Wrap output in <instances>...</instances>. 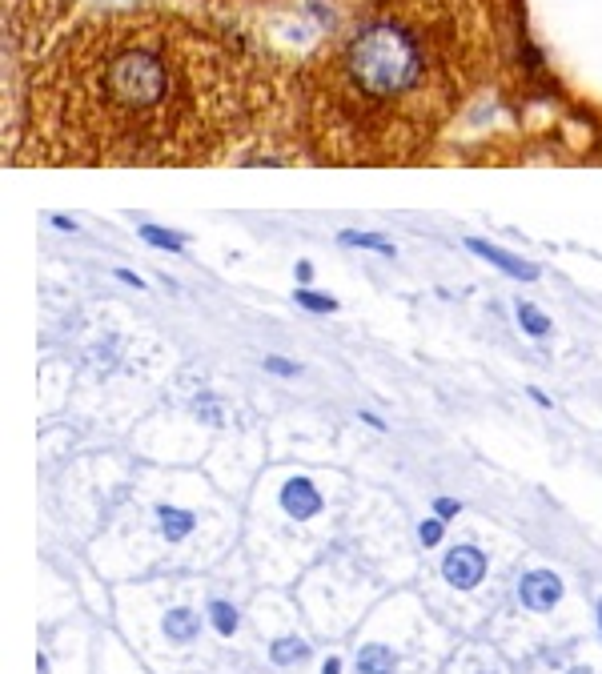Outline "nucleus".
Here are the masks:
<instances>
[{
    "mask_svg": "<svg viewBox=\"0 0 602 674\" xmlns=\"http://www.w3.org/2000/svg\"><path fill=\"white\" fill-rule=\"evenodd\" d=\"M269 77L229 37L173 13H101L37 65L21 165L169 169L213 165L249 141Z\"/></svg>",
    "mask_w": 602,
    "mask_h": 674,
    "instance_id": "obj_1",
    "label": "nucleus"
},
{
    "mask_svg": "<svg viewBox=\"0 0 602 674\" xmlns=\"http://www.w3.org/2000/svg\"><path fill=\"white\" fill-rule=\"evenodd\" d=\"M490 61L478 0H378L301 81L310 149L330 165L414 161Z\"/></svg>",
    "mask_w": 602,
    "mask_h": 674,
    "instance_id": "obj_2",
    "label": "nucleus"
},
{
    "mask_svg": "<svg viewBox=\"0 0 602 674\" xmlns=\"http://www.w3.org/2000/svg\"><path fill=\"white\" fill-rule=\"evenodd\" d=\"M486 570H490V558H486L478 546H470V542L450 546L446 558H442V578H446L454 590H474V586H482Z\"/></svg>",
    "mask_w": 602,
    "mask_h": 674,
    "instance_id": "obj_3",
    "label": "nucleus"
},
{
    "mask_svg": "<svg viewBox=\"0 0 602 674\" xmlns=\"http://www.w3.org/2000/svg\"><path fill=\"white\" fill-rule=\"evenodd\" d=\"M562 578L554 574V570H526L522 578H518V602L526 606V610H534V614H546V610H554L558 602H562Z\"/></svg>",
    "mask_w": 602,
    "mask_h": 674,
    "instance_id": "obj_4",
    "label": "nucleus"
},
{
    "mask_svg": "<svg viewBox=\"0 0 602 674\" xmlns=\"http://www.w3.org/2000/svg\"><path fill=\"white\" fill-rule=\"evenodd\" d=\"M322 506H326V498H322V490H318L310 478H289V482L281 486V510H285L293 522L318 518Z\"/></svg>",
    "mask_w": 602,
    "mask_h": 674,
    "instance_id": "obj_5",
    "label": "nucleus"
},
{
    "mask_svg": "<svg viewBox=\"0 0 602 674\" xmlns=\"http://www.w3.org/2000/svg\"><path fill=\"white\" fill-rule=\"evenodd\" d=\"M466 249H470L474 257L498 265L506 277H518V281H538V277H542L538 265H530V261H522L518 253H510V249H502V245H490V241H482V237H466Z\"/></svg>",
    "mask_w": 602,
    "mask_h": 674,
    "instance_id": "obj_6",
    "label": "nucleus"
},
{
    "mask_svg": "<svg viewBox=\"0 0 602 674\" xmlns=\"http://www.w3.org/2000/svg\"><path fill=\"white\" fill-rule=\"evenodd\" d=\"M165 634H169V642H177V646L197 642V634H201V614L189 610V606H173V610L165 614Z\"/></svg>",
    "mask_w": 602,
    "mask_h": 674,
    "instance_id": "obj_7",
    "label": "nucleus"
},
{
    "mask_svg": "<svg viewBox=\"0 0 602 674\" xmlns=\"http://www.w3.org/2000/svg\"><path fill=\"white\" fill-rule=\"evenodd\" d=\"M157 522H161V534L169 542H185L197 530V514L181 510V506H157Z\"/></svg>",
    "mask_w": 602,
    "mask_h": 674,
    "instance_id": "obj_8",
    "label": "nucleus"
},
{
    "mask_svg": "<svg viewBox=\"0 0 602 674\" xmlns=\"http://www.w3.org/2000/svg\"><path fill=\"white\" fill-rule=\"evenodd\" d=\"M398 670V654L386 642H370L358 650V674H394Z\"/></svg>",
    "mask_w": 602,
    "mask_h": 674,
    "instance_id": "obj_9",
    "label": "nucleus"
},
{
    "mask_svg": "<svg viewBox=\"0 0 602 674\" xmlns=\"http://www.w3.org/2000/svg\"><path fill=\"white\" fill-rule=\"evenodd\" d=\"M306 658H310V642L297 638V634H285V638L269 642V662L273 666H293V662H306Z\"/></svg>",
    "mask_w": 602,
    "mask_h": 674,
    "instance_id": "obj_10",
    "label": "nucleus"
},
{
    "mask_svg": "<svg viewBox=\"0 0 602 674\" xmlns=\"http://www.w3.org/2000/svg\"><path fill=\"white\" fill-rule=\"evenodd\" d=\"M209 622H213V630H217L221 638H233V634H237V626H241V614H237V606H233V602L213 598V602H209Z\"/></svg>",
    "mask_w": 602,
    "mask_h": 674,
    "instance_id": "obj_11",
    "label": "nucleus"
},
{
    "mask_svg": "<svg viewBox=\"0 0 602 674\" xmlns=\"http://www.w3.org/2000/svg\"><path fill=\"white\" fill-rule=\"evenodd\" d=\"M137 233H141V241L153 245V249H169V253H181V249H185V233H173V229H161V225H141Z\"/></svg>",
    "mask_w": 602,
    "mask_h": 674,
    "instance_id": "obj_12",
    "label": "nucleus"
},
{
    "mask_svg": "<svg viewBox=\"0 0 602 674\" xmlns=\"http://www.w3.org/2000/svg\"><path fill=\"white\" fill-rule=\"evenodd\" d=\"M338 241H342V245H358V249H374V253H382V257H394V253H398L394 241H386V237H378V233L346 229V233H338Z\"/></svg>",
    "mask_w": 602,
    "mask_h": 674,
    "instance_id": "obj_13",
    "label": "nucleus"
},
{
    "mask_svg": "<svg viewBox=\"0 0 602 674\" xmlns=\"http://www.w3.org/2000/svg\"><path fill=\"white\" fill-rule=\"evenodd\" d=\"M293 301H297L301 309H310V313H334V309H338V297L318 293V289H310V285H297Z\"/></svg>",
    "mask_w": 602,
    "mask_h": 674,
    "instance_id": "obj_14",
    "label": "nucleus"
},
{
    "mask_svg": "<svg viewBox=\"0 0 602 674\" xmlns=\"http://www.w3.org/2000/svg\"><path fill=\"white\" fill-rule=\"evenodd\" d=\"M518 325H522L530 337H546V333H550V317H546L538 305H530V301L518 305Z\"/></svg>",
    "mask_w": 602,
    "mask_h": 674,
    "instance_id": "obj_15",
    "label": "nucleus"
},
{
    "mask_svg": "<svg viewBox=\"0 0 602 674\" xmlns=\"http://www.w3.org/2000/svg\"><path fill=\"white\" fill-rule=\"evenodd\" d=\"M442 534H446V522H442L438 514H434V518H426V522L418 526V542H422L426 550H430V546H438V542H442Z\"/></svg>",
    "mask_w": 602,
    "mask_h": 674,
    "instance_id": "obj_16",
    "label": "nucleus"
},
{
    "mask_svg": "<svg viewBox=\"0 0 602 674\" xmlns=\"http://www.w3.org/2000/svg\"><path fill=\"white\" fill-rule=\"evenodd\" d=\"M434 514H438L442 522H450V518L462 514V502H458V498H438V502H434Z\"/></svg>",
    "mask_w": 602,
    "mask_h": 674,
    "instance_id": "obj_17",
    "label": "nucleus"
},
{
    "mask_svg": "<svg viewBox=\"0 0 602 674\" xmlns=\"http://www.w3.org/2000/svg\"><path fill=\"white\" fill-rule=\"evenodd\" d=\"M265 370H269V374H277V378H297V366H293V362H285V358H265Z\"/></svg>",
    "mask_w": 602,
    "mask_h": 674,
    "instance_id": "obj_18",
    "label": "nucleus"
},
{
    "mask_svg": "<svg viewBox=\"0 0 602 674\" xmlns=\"http://www.w3.org/2000/svg\"><path fill=\"white\" fill-rule=\"evenodd\" d=\"M113 277H117V281H125V285H133V289H145V281H141L137 273H129V269H113Z\"/></svg>",
    "mask_w": 602,
    "mask_h": 674,
    "instance_id": "obj_19",
    "label": "nucleus"
},
{
    "mask_svg": "<svg viewBox=\"0 0 602 674\" xmlns=\"http://www.w3.org/2000/svg\"><path fill=\"white\" fill-rule=\"evenodd\" d=\"M314 277V265L310 261H297V285H306Z\"/></svg>",
    "mask_w": 602,
    "mask_h": 674,
    "instance_id": "obj_20",
    "label": "nucleus"
},
{
    "mask_svg": "<svg viewBox=\"0 0 602 674\" xmlns=\"http://www.w3.org/2000/svg\"><path fill=\"white\" fill-rule=\"evenodd\" d=\"M322 674H342V658H338V654L326 658V662H322Z\"/></svg>",
    "mask_w": 602,
    "mask_h": 674,
    "instance_id": "obj_21",
    "label": "nucleus"
},
{
    "mask_svg": "<svg viewBox=\"0 0 602 674\" xmlns=\"http://www.w3.org/2000/svg\"><path fill=\"white\" fill-rule=\"evenodd\" d=\"M53 225H57V229H69V233H77V221H69V217H61V213H53Z\"/></svg>",
    "mask_w": 602,
    "mask_h": 674,
    "instance_id": "obj_22",
    "label": "nucleus"
},
{
    "mask_svg": "<svg viewBox=\"0 0 602 674\" xmlns=\"http://www.w3.org/2000/svg\"><path fill=\"white\" fill-rule=\"evenodd\" d=\"M526 394H530V398H534V402H538V406H550V398H546V394H542V390H538V386H530V390H526Z\"/></svg>",
    "mask_w": 602,
    "mask_h": 674,
    "instance_id": "obj_23",
    "label": "nucleus"
},
{
    "mask_svg": "<svg viewBox=\"0 0 602 674\" xmlns=\"http://www.w3.org/2000/svg\"><path fill=\"white\" fill-rule=\"evenodd\" d=\"M362 422H366V426H374V430H386V422H382L378 414H362Z\"/></svg>",
    "mask_w": 602,
    "mask_h": 674,
    "instance_id": "obj_24",
    "label": "nucleus"
},
{
    "mask_svg": "<svg viewBox=\"0 0 602 674\" xmlns=\"http://www.w3.org/2000/svg\"><path fill=\"white\" fill-rule=\"evenodd\" d=\"M566 674H590V666H570Z\"/></svg>",
    "mask_w": 602,
    "mask_h": 674,
    "instance_id": "obj_25",
    "label": "nucleus"
},
{
    "mask_svg": "<svg viewBox=\"0 0 602 674\" xmlns=\"http://www.w3.org/2000/svg\"><path fill=\"white\" fill-rule=\"evenodd\" d=\"M598 630H602V598H598Z\"/></svg>",
    "mask_w": 602,
    "mask_h": 674,
    "instance_id": "obj_26",
    "label": "nucleus"
},
{
    "mask_svg": "<svg viewBox=\"0 0 602 674\" xmlns=\"http://www.w3.org/2000/svg\"><path fill=\"white\" fill-rule=\"evenodd\" d=\"M478 674H494V670H478Z\"/></svg>",
    "mask_w": 602,
    "mask_h": 674,
    "instance_id": "obj_27",
    "label": "nucleus"
}]
</instances>
